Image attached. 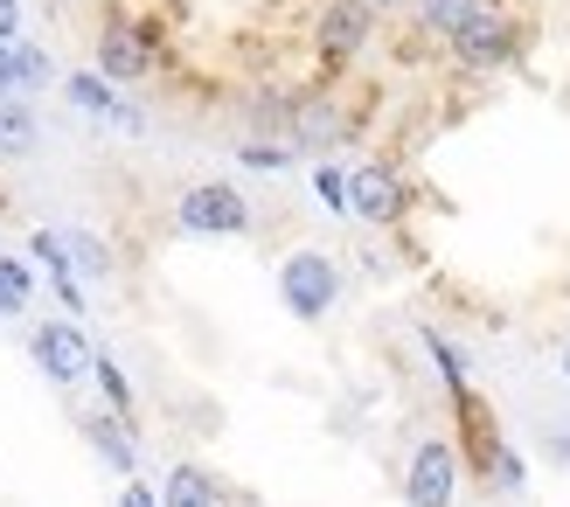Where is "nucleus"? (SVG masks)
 <instances>
[{"mask_svg":"<svg viewBox=\"0 0 570 507\" xmlns=\"http://www.w3.org/2000/svg\"><path fill=\"white\" fill-rule=\"evenodd\" d=\"M175 230L181 237H250L258 216H250V195L237 181H195L175 202Z\"/></svg>","mask_w":570,"mask_h":507,"instance_id":"obj_1","label":"nucleus"},{"mask_svg":"<svg viewBox=\"0 0 570 507\" xmlns=\"http://www.w3.org/2000/svg\"><path fill=\"white\" fill-rule=\"evenodd\" d=\"M278 299L293 320H327L341 306V265L327 250H293V258L278 265Z\"/></svg>","mask_w":570,"mask_h":507,"instance_id":"obj_2","label":"nucleus"},{"mask_svg":"<svg viewBox=\"0 0 570 507\" xmlns=\"http://www.w3.org/2000/svg\"><path fill=\"white\" fill-rule=\"evenodd\" d=\"M154 56H160L154 28H139V21H126V14H105L98 49H91V70L111 83V91H126V83H147V77H154Z\"/></svg>","mask_w":570,"mask_h":507,"instance_id":"obj_3","label":"nucleus"},{"mask_svg":"<svg viewBox=\"0 0 570 507\" xmlns=\"http://www.w3.org/2000/svg\"><path fill=\"white\" fill-rule=\"evenodd\" d=\"M28 355H36V369H42L56 389H77V382H91L98 341L83 334V320H42L36 334H28Z\"/></svg>","mask_w":570,"mask_h":507,"instance_id":"obj_4","label":"nucleus"},{"mask_svg":"<svg viewBox=\"0 0 570 507\" xmlns=\"http://www.w3.org/2000/svg\"><path fill=\"white\" fill-rule=\"evenodd\" d=\"M56 91L70 98L77 119H98V126H111V132H147V111H139L132 98H119L98 70H63V77H56Z\"/></svg>","mask_w":570,"mask_h":507,"instance_id":"obj_5","label":"nucleus"},{"mask_svg":"<svg viewBox=\"0 0 570 507\" xmlns=\"http://www.w3.org/2000/svg\"><path fill=\"white\" fill-rule=\"evenodd\" d=\"M404 209H411V188H404V175H396L390 160H362V167H348V216L390 230Z\"/></svg>","mask_w":570,"mask_h":507,"instance_id":"obj_6","label":"nucleus"},{"mask_svg":"<svg viewBox=\"0 0 570 507\" xmlns=\"http://www.w3.org/2000/svg\"><path fill=\"white\" fill-rule=\"evenodd\" d=\"M404 500L411 507H452L460 500V453L445 438H417V453L404 466Z\"/></svg>","mask_w":570,"mask_h":507,"instance_id":"obj_7","label":"nucleus"},{"mask_svg":"<svg viewBox=\"0 0 570 507\" xmlns=\"http://www.w3.org/2000/svg\"><path fill=\"white\" fill-rule=\"evenodd\" d=\"M368 36H376V14H368L362 0H327L321 21H313V49H321L327 63H348V56H362Z\"/></svg>","mask_w":570,"mask_h":507,"instance_id":"obj_8","label":"nucleus"},{"mask_svg":"<svg viewBox=\"0 0 570 507\" xmlns=\"http://www.w3.org/2000/svg\"><path fill=\"white\" fill-rule=\"evenodd\" d=\"M515 49H522V28L508 21V8H494L488 21H473L466 36H452V56H460L466 70H501V63H515Z\"/></svg>","mask_w":570,"mask_h":507,"instance_id":"obj_9","label":"nucleus"},{"mask_svg":"<svg viewBox=\"0 0 570 507\" xmlns=\"http://www.w3.org/2000/svg\"><path fill=\"white\" fill-rule=\"evenodd\" d=\"M83 445H91L119 480H139V431L126 425L119 410H83Z\"/></svg>","mask_w":570,"mask_h":507,"instance_id":"obj_10","label":"nucleus"},{"mask_svg":"<svg viewBox=\"0 0 570 507\" xmlns=\"http://www.w3.org/2000/svg\"><path fill=\"white\" fill-rule=\"evenodd\" d=\"M28 258H36V271L56 286V299H63V320H83V278L70 265V250L56 230H28Z\"/></svg>","mask_w":570,"mask_h":507,"instance_id":"obj_11","label":"nucleus"},{"mask_svg":"<svg viewBox=\"0 0 570 507\" xmlns=\"http://www.w3.org/2000/svg\"><path fill=\"white\" fill-rule=\"evenodd\" d=\"M293 139L306 153H334L341 139H348V119H341V105L327 98V91H306L299 105H293Z\"/></svg>","mask_w":570,"mask_h":507,"instance_id":"obj_12","label":"nucleus"},{"mask_svg":"<svg viewBox=\"0 0 570 507\" xmlns=\"http://www.w3.org/2000/svg\"><path fill=\"white\" fill-rule=\"evenodd\" d=\"M411 8H417V28H424V36L452 42V36H466L473 21H488L501 0H411Z\"/></svg>","mask_w":570,"mask_h":507,"instance_id":"obj_13","label":"nucleus"},{"mask_svg":"<svg viewBox=\"0 0 570 507\" xmlns=\"http://www.w3.org/2000/svg\"><path fill=\"white\" fill-rule=\"evenodd\" d=\"M36 286H42V271L14 258V250H0V320H28L36 314Z\"/></svg>","mask_w":570,"mask_h":507,"instance_id":"obj_14","label":"nucleus"},{"mask_svg":"<svg viewBox=\"0 0 570 507\" xmlns=\"http://www.w3.org/2000/svg\"><path fill=\"white\" fill-rule=\"evenodd\" d=\"M160 507H223V480L181 459V466L160 480Z\"/></svg>","mask_w":570,"mask_h":507,"instance_id":"obj_15","label":"nucleus"},{"mask_svg":"<svg viewBox=\"0 0 570 507\" xmlns=\"http://www.w3.org/2000/svg\"><path fill=\"white\" fill-rule=\"evenodd\" d=\"M8 83H14V98H42L49 83H56L49 49L42 42H8Z\"/></svg>","mask_w":570,"mask_h":507,"instance_id":"obj_16","label":"nucleus"},{"mask_svg":"<svg viewBox=\"0 0 570 507\" xmlns=\"http://www.w3.org/2000/svg\"><path fill=\"white\" fill-rule=\"evenodd\" d=\"M36 139H42L36 105H28V98H8V105H0V153L21 160V153H36Z\"/></svg>","mask_w":570,"mask_h":507,"instance_id":"obj_17","label":"nucleus"},{"mask_svg":"<svg viewBox=\"0 0 570 507\" xmlns=\"http://www.w3.org/2000/svg\"><path fill=\"white\" fill-rule=\"evenodd\" d=\"M91 382L105 389V410H119L126 425H132V410H139V397H132V382H126V369H119V361H111L105 348H98V361H91Z\"/></svg>","mask_w":570,"mask_h":507,"instance_id":"obj_18","label":"nucleus"},{"mask_svg":"<svg viewBox=\"0 0 570 507\" xmlns=\"http://www.w3.org/2000/svg\"><path fill=\"white\" fill-rule=\"evenodd\" d=\"M56 237H63L77 278H111V250H105V237H91V230H56Z\"/></svg>","mask_w":570,"mask_h":507,"instance_id":"obj_19","label":"nucleus"},{"mask_svg":"<svg viewBox=\"0 0 570 507\" xmlns=\"http://www.w3.org/2000/svg\"><path fill=\"white\" fill-rule=\"evenodd\" d=\"M424 348H432V361H439V376H445V389H452V397H466V355L452 348L439 327H424Z\"/></svg>","mask_w":570,"mask_h":507,"instance_id":"obj_20","label":"nucleus"},{"mask_svg":"<svg viewBox=\"0 0 570 507\" xmlns=\"http://www.w3.org/2000/svg\"><path fill=\"white\" fill-rule=\"evenodd\" d=\"M237 160L250 167V175H285V167H293V153H285L278 139H265V132H250L244 147H237Z\"/></svg>","mask_w":570,"mask_h":507,"instance_id":"obj_21","label":"nucleus"},{"mask_svg":"<svg viewBox=\"0 0 570 507\" xmlns=\"http://www.w3.org/2000/svg\"><path fill=\"white\" fill-rule=\"evenodd\" d=\"M313 195H321V209H327V216H348V167L321 160V167H313Z\"/></svg>","mask_w":570,"mask_h":507,"instance_id":"obj_22","label":"nucleus"},{"mask_svg":"<svg viewBox=\"0 0 570 507\" xmlns=\"http://www.w3.org/2000/svg\"><path fill=\"white\" fill-rule=\"evenodd\" d=\"M488 480H494L501 494H522V487H529V466H522L515 445H494V453H488Z\"/></svg>","mask_w":570,"mask_h":507,"instance_id":"obj_23","label":"nucleus"},{"mask_svg":"<svg viewBox=\"0 0 570 507\" xmlns=\"http://www.w3.org/2000/svg\"><path fill=\"white\" fill-rule=\"evenodd\" d=\"M119 507H160V487H147V480H126V487H119Z\"/></svg>","mask_w":570,"mask_h":507,"instance_id":"obj_24","label":"nucleus"},{"mask_svg":"<svg viewBox=\"0 0 570 507\" xmlns=\"http://www.w3.org/2000/svg\"><path fill=\"white\" fill-rule=\"evenodd\" d=\"M0 42H21V0H0Z\"/></svg>","mask_w":570,"mask_h":507,"instance_id":"obj_25","label":"nucleus"},{"mask_svg":"<svg viewBox=\"0 0 570 507\" xmlns=\"http://www.w3.org/2000/svg\"><path fill=\"white\" fill-rule=\"evenodd\" d=\"M550 459H557V466H570V431H557V438H550Z\"/></svg>","mask_w":570,"mask_h":507,"instance_id":"obj_26","label":"nucleus"},{"mask_svg":"<svg viewBox=\"0 0 570 507\" xmlns=\"http://www.w3.org/2000/svg\"><path fill=\"white\" fill-rule=\"evenodd\" d=\"M14 98V83H8V42H0V105Z\"/></svg>","mask_w":570,"mask_h":507,"instance_id":"obj_27","label":"nucleus"},{"mask_svg":"<svg viewBox=\"0 0 570 507\" xmlns=\"http://www.w3.org/2000/svg\"><path fill=\"white\" fill-rule=\"evenodd\" d=\"M368 14H396V8H411V0H362Z\"/></svg>","mask_w":570,"mask_h":507,"instance_id":"obj_28","label":"nucleus"},{"mask_svg":"<svg viewBox=\"0 0 570 507\" xmlns=\"http://www.w3.org/2000/svg\"><path fill=\"white\" fill-rule=\"evenodd\" d=\"M557 369H563V382H570V341H563V355H557Z\"/></svg>","mask_w":570,"mask_h":507,"instance_id":"obj_29","label":"nucleus"}]
</instances>
